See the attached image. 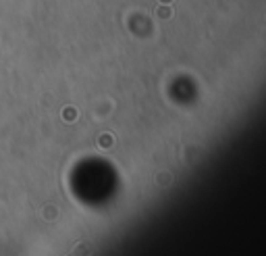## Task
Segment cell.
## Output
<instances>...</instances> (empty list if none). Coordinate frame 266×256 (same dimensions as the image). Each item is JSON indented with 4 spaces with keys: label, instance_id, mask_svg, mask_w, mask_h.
<instances>
[{
    "label": "cell",
    "instance_id": "obj_2",
    "mask_svg": "<svg viewBox=\"0 0 266 256\" xmlns=\"http://www.w3.org/2000/svg\"><path fill=\"white\" fill-rule=\"evenodd\" d=\"M54 215H56V210H54V208H52V210L46 208V217H48V221H50V217H54Z\"/></svg>",
    "mask_w": 266,
    "mask_h": 256
},
{
    "label": "cell",
    "instance_id": "obj_1",
    "mask_svg": "<svg viewBox=\"0 0 266 256\" xmlns=\"http://www.w3.org/2000/svg\"><path fill=\"white\" fill-rule=\"evenodd\" d=\"M94 252V246L90 242H83V244H77L75 250H73V256H92Z\"/></svg>",
    "mask_w": 266,
    "mask_h": 256
}]
</instances>
